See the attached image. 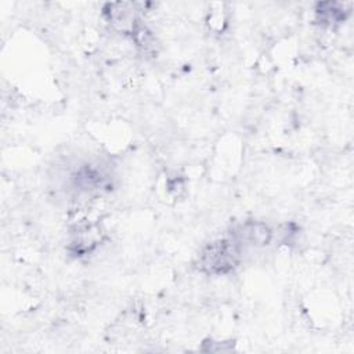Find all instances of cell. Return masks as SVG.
Instances as JSON below:
<instances>
[{"instance_id": "6da1fadb", "label": "cell", "mask_w": 354, "mask_h": 354, "mask_svg": "<svg viewBox=\"0 0 354 354\" xmlns=\"http://www.w3.org/2000/svg\"><path fill=\"white\" fill-rule=\"evenodd\" d=\"M241 260L239 242L232 239H218L209 243L199 254L198 267L201 271L212 275L231 272Z\"/></svg>"}, {"instance_id": "7a4b0ae2", "label": "cell", "mask_w": 354, "mask_h": 354, "mask_svg": "<svg viewBox=\"0 0 354 354\" xmlns=\"http://www.w3.org/2000/svg\"><path fill=\"white\" fill-rule=\"evenodd\" d=\"M108 22L123 33H138L137 10L131 3H111L104 10Z\"/></svg>"}, {"instance_id": "3957f363", "label": "cell", "mask_w": 354, "mask_h": 354, "mask_svg": "<svg viewBox=\"0 0 354 354\" xmlns=\"http://www.w3.org/2000/svg\"><path fill=\"white\" fill-rule=\"evenodd\" d=\"M234 238L238 242H248L250 245H267L271 239L270 228L259 221H246L236 227Z\"/></svg>"}, {"instance_id": "277c9868", "label": "cell", "mask_w": 354, "mask_h": 354, "mask_svg": "<svg viewBox=\"0 0 354 354\" xmlns=\"http://www.w3.org/2000/svg\"><path fill=\"white\" fill-rule=\"evenodd\" d=\"M348 11L344 10V4L340 3H318L315 8L317 21L322 25L332 26L335 24H340L346 19Z\"/></svg>"}]
</instances>
